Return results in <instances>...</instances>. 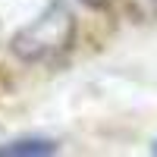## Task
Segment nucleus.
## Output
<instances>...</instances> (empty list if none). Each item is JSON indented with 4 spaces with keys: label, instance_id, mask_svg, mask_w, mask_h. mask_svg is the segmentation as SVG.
I'll return each instance as SVG.
<instances>
[{
    "label": "nucleus",
    "instance_id": "1",
    "mask_svg": "<svg viewBox=\"0 0 157 157\" xmlns=\"http://www.w3.org/2000/svg\"><path fill=\"white\" fill-rule=\"evenodd\" d=\"M75 41V19L63 3H50L35 22L13 38V54L25 63H50Z\"/></svg>",
    "mask_w": 157,
    "mask_h": 157
},
{
    "label": "nucleus",
    "instance_id": "2",
    "mask_svg": "<svg viewBox=\"0 0 157 157\" xmlns=\"http://www.w3.org/2000/svg\"><path fill=\"white\" fill-rule=\"evenodd\" d=\"M57 145L47 138H19V141H10V145H0V157H41V154H54Z\"/></svg>",
    "mask_w": 157,
    "mask_h": 157
},
{
    "label": "nucleus",
    "instance_id": "3",
    "mask_svg": "<svg viewBox=\"0 0 157 157\" xmlns=\"http://www.w3.org/2000/svg\"><path fill=\"white\" fill-rule=\"evenodd\" d=\"M129 13L138 22H154L157 19V0H129Z\"/></svg>",
    "mask_w": 157,
    "mask_h": 157
},
{
    "label": "nucleus",
    "instance_id": "4",
    "mask_svg": "<svg viewBox=\"0 0 157 157\" xmlns=\"http://www.w3.org/2000/svg\"><path fill=\"white\" fill-rule=\"evenodd\" d=\"M78 3H85V6H91V10H104L110 0H78Z\"/></svg>",
    "mask_w": 157,
    "mask_h": 157
},
{
    "label": "nucleus",
    "instance_id": "5",
    "mask_svg": "<svg viewBox=\"0 0 157 157\" xmlns=\"http://www.w3.org/2000/svg\"><path fill=\"white\" fill-rule=\"evenodd\" d=\"M154 154H157V141H154Z\"/></svg>",
    "mask_w": 157,
    "mask_h": 157
}]
</instances>
